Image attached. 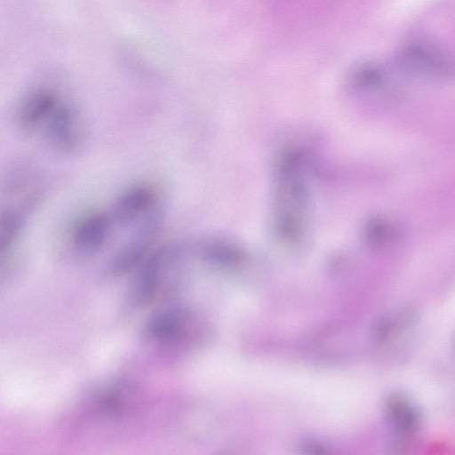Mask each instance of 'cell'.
<instances>
[{"label":"cell","instance_id":"3","mask_svg":"<svg viewBox=\"0 0 455 455\" xmlns=\"http://www.w3.org/2000/svg\"><path fill=\"white\" fill-rule=\"evenodd\" d=\"M159 196L156 189L145 183L124 190L116 199L112 216L122 225H128L158 215Z\"/></svg>","mask_w":455,"mask_h":455},{"label":"cell","instance_id":"2","mask_svg":"<svg viewBox=\"0 0 455 455\" xmlns=\"http://www.w3.org/2000/svg\"><path fill=\"white\" fill-rule=\"evenodd\" d=\"M179 259L173 246L162 247L144 259L131 288L132 303L143 307L172 291L169 275H175Z\"/></svg>","mask_w":455,"mask_h":455},{"label":"cell","instance_id":"4","mask_svg":"<svg viewBox=\"0 0 455 455\" xmlns=\"http://www.w3.org/2000/svg\"><path fill=\"white\" fill-rule=\"evenodd\" d=\"M188 323L189 315L184 308L164 307L148 316L143 327V336L156 345H174L185 339Z\"/></svg>","mask_w":455,"mask_h":455},{"label":"cell","instance_id":"7","mask_svg":"<svg viewBox=\"0 0 455 455\" xmlns=\"http://www.w3.org/2000/svg\"><path fill=\"white\" fill-rule=\"evenodd\" d=\"M1 252H8L18 238L22 227V218L17 212L10 209L4 211L1 216Z\"/></svg>","mask_w":455,"mask_h":455},{"label":"cell","instance_id":"8","mask_svg":"<svg viewBox=\"0 0 455 455\" xmlns=\"http://www.w3.org/2000/svg\"><path fill=\"white\" fill-rule=\"evenodd\" d=\"M393 233L389 223L385 220L373 221L369 228V237L374 242L380 243L388 239Z\"/></svg>","mask_w":455,"mask_h":455},{"label":"cell","instance_id":"1","mask_svg":"<svg viewBox=\"0 0 455 455\" xmlns=\"http://www.w3.org/2000/svg\"><path fill=\"white\" fill-rule=\"evenodd\" d=\"M14 120L23 132L62 152L76 151L84 141L80 112L52 85L37 84L23 92L14 108Z\"/></svg>","mask_w":455,"mask_h":455},{"label":"cell","instance_id":"5","mask_svg":"<svg viewBox=\"0 0 455 455\" xmlns=\"http://www.w3.org/2000/svg\"><path fill=\"white\" fill-rule=\"evenodd\" d=\"M111 220L110 216L103 212L92 213L82 220L73 235L78 251L84 254L98 251L109 235Z\"/></svg>","mask_w":455,"mask_h":455},{"label":"cell","instance_id":"6","mask_svg":"<svg viewBox=\"0 0 455 455\" xmlns=\"http://www.w3.org/2000/svg\"><path fill=\"white\" fill-rule=\"evenodd\" d=\"M156 227L154 225L140 227L137 235L124 244L111 259L109 270L112 274L122 275L144 260Z\"/></svg>","mask_w":455,"mask_h":455}]
</instances>
